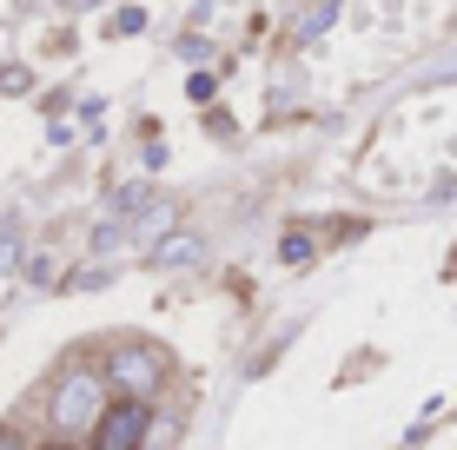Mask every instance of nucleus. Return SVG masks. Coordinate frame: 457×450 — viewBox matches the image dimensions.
<instances>
[{
  "label": "nucleus",
  "mask_w": 457,
  "mask_h": 450,
  "mask_svg": "<svg viewBox=\"0 0 457 450\" xmlns=\"http://www.w3.org/2000/svg\"><path fill=\"white\" fill-rule=\"evenodd\" d=\"M113 206H120V212H139V206H153V192H146V185H126Z\"/></svg>",
  "instance_id": "0eeeda50"
},
{
  "label": "nucleus",
  "mask_w": 457,
  "mask_h": 450,
  "mask_svg": "<svg viewBox=\"0 0 457 450\" xmlns=\"http://www.w3.org/2000/svg\"><path fill=\"white\" fill-rule=\"evenodd\" d=\"M67 7H93V0H67Z\"/></svg>",
  "instance_id": "f8f14e48"
},
{
  "label": "nucleus",
  "mask_w": 457,
  "mask_h": 450,
  "mask_svg": "<svg viewBox=\"0 0 457 450\" xmlns=\"http://www.w3.org/2000/svg\"><path fill=\"white\" fill-rule=\"evenodd\" d=\"M332 13H338V0H325V7H312V13H305V27H298V34L312 40V34H319V27H332Z\"/></svg>",
  "instance_id": "423d86ee"
},
{
  "label": "nucleus",
  "mask_w": 457,
  "mask_h": 450,
  "mask_svg": "<svg viewBox=\"0 0 457 450\" xmlns=\"http://www.w3.org/2000/svg\"><path fill=\"white\" fill-rule=\"evenodd\" d=\"M278 258H286V266H305V258H312V239H305V232H292V239L278 245Z\"/></svg>",
  "instance_id": "39448f33"
},
{
  "label": "nucleus",
  "mask_w": 457,
  "mask_h": 450,
  "mask_svg": "<svg viewBox=\"0 0 457 450\" xmlns=\"http://www.w3.org/2000/svg\"><path fill=\"white\" fill-rule=\"evenodd\" d=\"M106 378L100 371H67V378L54 384V397H46V417H54V438H87L93 417L106 411Z\"/></svg>",
  "instance_id": "f03ea898"
},
{
  "label": "nucleus",
  "mask_w": 457,
  "mask_h": 450,
  "mask_svg": "<svg viewBox=\"0 0 457 450\" xmlns=\"http://www.w3.org/2000/svg\"><path fill=\"white\" fill-rule=\"evenodd\" d=\"M34 80H27V67H0V93H27Z\"/></svg>",
  "instance_id": "6e6552de"
},
{
  "label": "nucleus",
  "mask_w": 457,
  "mask_h": 450,
  "mask_svg": "<svg viewBox=\"0 0 457 450\" xmlns=\"http://www.w3.org/2000/svg\"><path fill=\"white\" fill-rule=\"evenodd\" d=\"M146 424H153V405H139V397H106V411L93 417L87 444L93 450H146Z\"/></svg>",
  "instance_id": "7ed1b4c3"
},
{
  "label": "nucleus",
  "mask_w": 457,
  "mask_h": 450,
  "mask_svg": "<svg viewBox=\"0 0 457 450\" xmlns=\"http://www.w3.org/2000/svg\"><path fill=\"white\" fill-rule=\"evenodd\" d=\"M13 258H21V239H13V225H7V232H0V272H7Z\"/></svg>",
  "instance_id": "1a4fd4ad"
},
{
  "label": "nucleus",
  "mask_w": 457,
  "mask_h": 450,
  "mask_svg": "<svg viewBox=\"0 0 457 450\" xmlns=\"http://www.w3.org/2000/svg\"><path fill=\"white\" fill-rule=\"evenodd\" d=\"M153 258H160V266H193V258H199V239H193V232H179V239H160V252H153Z\"/></svg>",
  "instance_id": "20e7f679"
},
{
  "label": "nucleus",
  "mask_w": 457,
  "mask_h": 450,
  "mask_svg": "<svg viewBox=\"0 0 457 450\" xmlns=\"http://www.w3.org/2000/svg\"><path fill=\"white\" fill-rule=\"evenodd\" d=\"M100 378H106V391L139 397V405H153V397L166 391V378H172V358H166L160 345H146V338H126V345H113V351H106Z\"/></svg>",
  "instance_id": "f257e3e1"
},
{
  "label": "nucleus",
  "mask_w": 457,
  "mask_h": 450,
  "mask_svg": "<svg viewBox=\"0 0 457 450\" xmlns=\"http://www.w3.org/2000/svg\"><path fill=\"white\" fill-rule=\"evenodd\" d=\"M0 450H27V438L21 430H0Z\"/></svg>",
  "instance_id": "9b49d317"
},
{
  "label": "nucleus",
  "mask_w": 457,
  "mask_h": 450,
  "mask_svg": "<svg viewBox=\"0 0 457 450\" xmlns=\"http://www.w3.org/2000/svg\"><path fill=\"white\" fill-rule=\"evenodd\" d=\"M113 27H120V34H139V27H146V13H139V7H120Z\"/></svg>",
  "instance_id": "9d476101"
}]
</instances>
